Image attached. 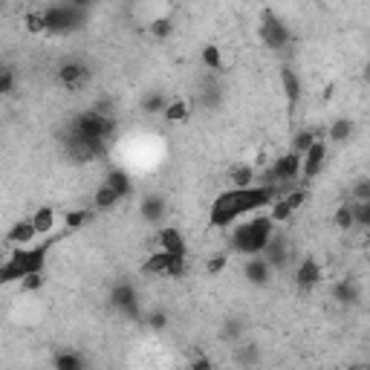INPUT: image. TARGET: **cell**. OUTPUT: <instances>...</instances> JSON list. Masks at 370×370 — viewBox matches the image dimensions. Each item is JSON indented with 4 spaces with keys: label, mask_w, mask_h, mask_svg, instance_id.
<instances>
[{
    "label": "cell",
    "mask_w": 370,
    "mask_h": 370,
    "mask_svg": "<svg viewBox=\"0 0 370 370\" xmlns=\"http://www.w3.org/2000/svg\"><path fill=\"white\" fill-rule=\"evenodd\" d=\"M284 194L275 185H246V188H226L214 197L211 208H208V226L211 229H229L231 223H238L243 217L255 211H263L272 206V200Z\"/></svg>",
    "instance_id": "1"
},
{
    "label": "cell",
    "mask_w": 370,
    "mask_h": 370,
    "mask_svg": "<svg viewBox=\"0 0 370 370\" xmlns=\"http://www.w3.org/2000/svg\"><path fill=\"white\" fill-rule=\"evenodd\" d=\"M58 238H49L44 243L38 246H15L9 252V258L0 263V286H9V284H17L24 275H29V272H44L47 269V258H49V249Z\"/></svg>",
    "instance_id": "2"
},
{
    "label": "cell",
    "mask_w": 370,
    "mask_h": 370,
    "mask_svg": "<svg viewBox=\"0 0 370 370\" xmlns=\"http://www.w3.org/2000/svg\"><path fill=\"white\" fill-rule=\"evenodd\" d=\"M231 238H229V246L231 252H238V255H263V249L272 238V231H275L278 226L272 223L269 214H252L249 220H238V223H231Z\"/></svg>",
    "instance_id": "3"
},
{
    "label": "cell",
    "mask_w": 370,
    "mask_h": 370,
    "mask_svg": "<svg viewBox=\"0 0 370 370\" xmlns=\"http://www.w3.org/2000/svg\"><path fill=\"white\" fill-rule=\"evenodd\" d=\"M72 136H79V139H105L107 145L113 142V136L119 133V125H116L113 116H102V113H95L93 107L79 113L75 119L70 122V130Z\"/></svg>",
    "instance_id": "4"
},
{
    "label": "cell",
    "mask_w": 370,
    "mask_h": 370,
    "mask_svg": "<svg viewBox=\"0 0 370 370\" xmlns=\"http://www.w3.org/2000/svg\"><path fill=\"white\" fill-rule=\"evenodd\" d=\"M44 12V32H52V35H67V32H75L82 29L84 21H87V12L84 9H75L70 3H52Z\"/></svg>",
    "instance_id": "5"
},
{
    "label": "cell",
    "mask_w": 370,
    "mask_h": 370,
    "mask_svg": "<svg viewBox=\"0 0 370 370\" xmlns=\"http://www.w3.org/2000/svg\"><path fill=\"white\" fill-rule=\"evenodd\" d=\"M258 35H261L263 47H269V49H284V47H289V41H292V32H289L286 21H284L278 12H272V9H263V12H261Z\"/></svg>",
    "instance_id": "6"
},
{
    "label": "cell",
    "mask_w": 370,
    "mask_h": 370,
    "mask_svg": "<svg viewBox=\"0 0 370 370\" xmlns=\"http://www.w3.org/2000/svg\"><path fill=\"white\" fill-rule=\"evenodd\" d=\"M304 203H307V188H298V185H295V188H289V191L278 194V197L272 200V206H269L266 214L272 217V223L281 226V223H286Z\"/></svg>",
    "instance_id": "7"
},
{
    "label": "cell",
    "mask_w": 370,
    "mask_h": 370,
    "mask_svg": "<svg viewBox=\"0 0 370 370\" xmlns=\"http://www.w3.org/2000/svg\"><path fill=\"white\" fill-rule=\"evenodd\" d=\"M110 304L119 309L125 318H130V321H142V318H145L142 307H139V295H136V286L128 284V281L116 284V286L110 289Z\"/></svg>",
    "instance_id": "8"
},
{
    "label": "cell",
    "mask_w": 370,
    "mask_h": 370,
    "mask_svg": "<svg viewBox=\"0 0 370 370\" xmlns=\"http://www.w3.org/2000/svg\"><path fill=\"white\" fill-rule=\"evenodd\" d=\"M327 153H330V145L327 139H316L313 145H309L304 153H301V183H313L318 174L324 171L327 165Z\"/></svg>",
    "instance_id": "9"
},
{
    "label": "cell",
    "mask_w": 370,
    "mask_h": 370,
    "mask_svg": "<svg viewBox=\"0 0 370 370\" xmlns=\"http://www.w3.org/2000/svg\"><path fill=\"white\" fill-rule=\"evenodd\" d=\"M87 82H90V67L87 64H82V61H64L61 67H58V84H61L64 90L75 93V90H82Z\"/></svg>",
    "instance_id": "10"
},
{
    "label": "cell",
    "mask_w": 370,
    "mask_h": 370,
    "mask_svg": "<svg viewBox=\"0 0 370 370\" xmlns=\"http://www.w3.org/2000/svg\"><path fill=\"white\" fill-rule=\"evenodd\" d=\"M321 281H324V266L318 263L316 255H307L298 263V269H295V284H298V289H313Z\"/></svg>",
    "instance_id": "11"
},
{
    "label": "cell",
    "mask_w": 370,
    "mask_h": 370,
    "mask_svg": "<svg viewBox=\"0 0 370 370\" xmlns=\"http://www.w3.org/2000/svg\"><path fill=\"white\" fill-rule=\"evenodd\" d=\"M263 255H266V263L272 269H284L289 263V240L286 235H281V231H272V238L263 249Z\"/></svg>",
    "instance_id": "12"
},
{
    "label": "cell",
    "mask_w": 370,
    "mask_h": 370,
    "mask_svg": "<svg viewBox=\"0 0 370 370\" xmlns=\"http://www.w3.org/2000/svg\"><path fill=\"white\" fill-rule=\"evenodd\" d=\"M281 84H284V95H286V113L292 119L298 105H301V79L295 75L292 67H281Z\"/></svg>",
    "instance_id": "13"
},
{
    "label": "cell",
    "mask_w": 370,
    "mask_h": 370,
    "mask_svg": "<svg viewBox=\"0 0 370 370\" xmlns=\"http://www.w3.org/2000/svg\"><path fill=\"white\" fill-rule=\"evenodd\" d=\"M330 295H333V301L339 307H356L362 301V286L356 278H341L333 284V289H330Z\"/></svg>",
    "instance_id": "14"
},
{
    "label": "cell",
    "mask_w": 370,
    "mask_h": 370,
    "mask_svg": "<svg viewBox=\"0 0 370 370\" xmlns=\"http://www.w3.org/2000/svg\"><path fill=\"white\" fill-rule=\"evenodd\" d=\"M165 211H168V203H165L162 194H145V197L139 200V217L145 223H151V226L162 223Z\"/></svg>",
    "instance_id": "15"
},
{
    "label": "cell",
    "mask_w": 370,
    "mask_h": 370,
    "mask_svg": "<svg viewBox=\"0 0 370 370\" xmlns=\"http://www.w3.org/2000/svg\"><path fill=\"white\" fill-rule=\"evenodd\" d=\"M243 278L255 286H266L269 278H272V266L266 263L263 255H249L246 263H243Z\"/></svg>",
    "instance_id": "16"
},
{
    "label": "cell",
    "mask_w": 370,
    "mask_h": 370,
    "mask_svg": "<svg viewBox=\"0 0 370 370\" xmlns=\"http://www.w3.org/2000/svg\"><path fill=\"white\" fill-rule=\"evenodd\" d=\"M157 243H160V249L171 252V255H188L185 238H183V231L177 226H162L157 231Z\"/></svg>",
    "instance_id": "17"
},
{
    "label": "cell",
    "mask_w": 370,
    "mask_h": 370,
    "mask_svg": "<svg viewBox=\"0 0 370 370\" xmlns=\"http://www.w3.org/2000/svg\"><path fill=\"white\" fill-rule=\"evenodd\" d=\"M35 238H38V231H35V226H32V217L15 220V223L9 226V231H6V240H9L12 246H29V243H35Z\"/></svg>",
    "instance_id": "18"
},
{
    "label": "cell",
    "mask_w": 370,
    "mask_h": 370,
    "mask_svg": "<svg viewBox=\"0 0 370 370\" xmlns=\"http://www.w3.org/2000/svg\"><path fill=\"white\" fill-rule=\"evenodd\" d=\"M356 133V122L353 119H336L327 128V145H347Z\"/></svg>",
    "instance_id": "19"
},
{
    "label": "cell",
    "mask_w": 370,
    "mask_h": 370,
    "mask_svg": "<svg viewBox=\"0 0 370 370\" xmlns=\"http://www.w3.org/2000/svg\"><path fill=\"white\" fill-rule=\"evenodd\" d=\"M55 223H58V214H55V208H49V206H41V208L32 214V226H35V231H38V238L52 235V231H55Z\"/></svg>",
    "instance_id": "20"
},
{
    "label": "cell",
    "mask_w": 370,
    "mask_h": 370,
    "mask_svg": "<svg viewBox=\"0 0 370 370\" xmlns=\"http://www.w3.org/2000/svg\"><path fill=\"white\" fill-rule=\"evenodd\" d=\"M105 183H107L116 194H119L122 200L133 194V180H130V174L122 171V168H110V171H107V177H105Z\"/></svg>",
    "instance_id": "21"
},
{
    "label": "cell",
    "mask_w": 370,
    "mask_h": 370,
    "mask_svg": "<svg viewBox=\"0 0 370 370\" xmlns=\"http://www.w3.org/2000/svg\"><path fill=\"white\" fill-rule=\"evenodd\" d=\"M229 183H231V188L255 185L258 183V171L252 168L249 162H238V165H231V171H229Z\"/></svg>",
    "instance_id": "22"
},
{
    "label": "cell",
    "mask_w": 370,
    "mask_h": 370,
    "mask_svg": "<svg viewBox=\"0 0 370 370\" xmlns=\"http://www.w3.org/2000/svg\"><path fill=\"white\" fill-rule=\"evenodd\" d=\"M171 258H174V255H171V252H165V249L151 252L148 261L142 263V272H145V275H165V269H168Z\"/></svg>",
    "instance_id": "23"
},
{
    "label": "cell",
    "mask_w": 370,
    "mask_h": 370,
    "mask_svg": "<svg viewBox=\"0 0 370 370\" xmlns=\"http://www.w3.org/2000/svg\"><path fill=\"white\" fill-rule=\"evenodd\" d=\"M119 203H122V197L107 183H102L99 188H95V194H93V208H99V211H110V208H116Z\"/></svg>",
    "instance_id": "24"
},
{
    "label": "cell",
    "mask_w": 370,
    "mask_h": 370,
    "mask_svg": "<svg viewBox=\"0 0 370 370\" xmlns=\"http://www.w3.org/2000/svg\"><path fill=\"white\" fill-rule=\"evenodd\" d=\"M52 367L55 370H84L87 367V359L72 353V350H61V353L52 356Z\"/></svg>",
    "instance_id": "25"
},
{
    "label": "cell",
    "mask_w": 370,
    "mask_h": 370,
    "mask_svg": "<svg viewBox=\"0 0 370 370\" xmlns=\"http://www.w3.org/2000/svg\"><path fill=\"white\" fill-rule=\"evenodd\" d=\"M188 113H191V107H188L185 99H168V105L162 110V119L171 122V125H180V122L188 119Z\"/></svg>",
    "instance_id": "26"
},
{
    "label": "cell",
    "mask_w": 370,
    "mask_h": 370,
    "mask_svg": "<svg viewBox=\"0 0 370 370\" xmlns=\"http://www.w3.org/2000/svg\"><path fill=\"white\" fill-rule=\"evenodd\" d=\"M200 61H203V67L211 70V72H223V49H220L217 44H206V47L200 49Z\"/></svg>",
    "instance_id": "27"
},
{
    "label": "cell",
    "mask_w": 370,
    "mask_h": 370,
    "mask_svg": "<svg viewBox=\"0 0 370 370\" xmlns=\"http://www.w3.org/2000/svg\"><path fill=\"white\" fill-rule=\"evenodd\" d=\"M165 105H168V95H165L162 90H151V93H145V95H142V102H139L142 113H148V116L162 113V110H165Z\"/></svg>",
    "instance_id": "28"
},
{
    "label": "cell",
    "mask_w": 370,
    "mask_h": 370,
    "mask_svg": "<svg viewBox=\"0 0 370 370\" xmlns=\"http://www.w3.org/2000/svg\"><path fill=\"white\" fill-rule=\"evenodd\" d=\"M90 217H93L90 208H70V211L64 214V229H67V231H79L82 226L90 223Z\"/></svg>",
    "instance_id": "29"
},
{
    "label": "cell",
    "mask_w": 370,
    "mask_h": 370,
    "mask_svg": "<svg viewBox=\"0 0 370 370\" xmlns=\"http://www.w3.org/2000/svg\"><path fill=\"white\" fill-rule=\"evenodd\" d=\"M350 211H353V229H370V200H353Z\"/></svg>",
    "instance_id": "30"
},
{
    "label": "cell",
    "mask_w": 370,
    "mask_h": 370,
    "mask_svg": "<svg viewBox=\"0 0 370 370\" xmlns=\"http://www.w3.org/2000/svg\"><path fill=\"white\" fill-rule=\"evenodd\" d=\"M148 32L157 38V41H168V38L174 35V21H171V17H153Z\"/></svg>",
    "instance_id": "31"
},
{
    "label": "cell",
    "mask_w": 370,
    "mask_h": 370,
    "mask_svg": "<svg viewBox=\"0 0 370 370\" xmlns=\"http://www.w3.org/2000/svg\"><path fill=\"white\" fill-rule=\"evenodd\" d=\"M318 139L316 136V130H309V128H304V130H295V136H292V142H289V151H295V153H304L309 145H313Z\"/></svg>",
    "instance_id": "32"
},
{
    "label": "cell",
    "mask_w": 370,
    "mask_h": 370,
    "mask_svg": "<svg viewBox=\"0 0 370 370\" xmlns=\"http://www.w3.org/2000/svg\"><path fill=\"white\" fill-rule=\"evenodd\" d=\"M17 286H21V292H41L47 286V275L44 272H29V275L17 281Z\"/></svg>",
    "instance_id": "33"
},
{
    "label": "cell",
    "mask_w": 370,
    "mask_h": 370,
    "mask_svg": "<svg viewBox=\"0 0 370 370\" xmlns=\"http://www.w3.org/2000/svg\"><path fill=\"white\" fill-rule=\"evenodd\" d=\"M142 324H145L148 330H153V333H160V330L168 327V313H165V309H151V313H145Z\"/></svg>",
    "instance_id": "34"
},
{
    "label": "cell",
    "mask_w": 370,
    "mask_h": 370,
    "mask_svg": "<svg viewBox=\"0 0 370 370\" xmlns=\"http://www.w3.org/2000/svg\"><path fill=\"white\" fill-rule=\"evenodd\" d=\"M24 29L29 35H44V12H38V9L26 12L24 15Z\"/></svg>",
    "instance_id": "35"
},
{
    "label": "cell",
    "mask_w": 370,
    "mask_h": 370,
    "mask_svg": "<svg viewBox=\"0 0 370 370\" xmlns=\"http://www.w3.org/2000/svg\"><path fill=\"white\" fill-rule=\"evenodd\" d=\"M333 223L341 229V231H353V211H350V203H341L333 214Z\"/></svg>",
    "instance_id": "36"
},
{
    "label": "cell",
    "mask_w": 370,
    "mask_h": 370,
    "mask_svg": "<svg viewBox=\"0 0 370 370\" xmlns=\"http://www.w3.org/2000/svg\"><path fill=\"white\" fill-rule=\"evenodd\" d=\"M226 266H229V255H226V252H217V255H211V258L206 261V275H208V278H217Z\"/></svg>",
    "instance_id": "37"
},
{
    "label": "cell",
    "mask_w": 370,
    "mask_h": 370,
    "mask_svg": "<svg viewBox=\"0 0 370 370\" xmlns=\"http://www.w3.org/2000/svg\"><path fill=\"white\" fill-rule=\"evenodd\" d=\"M17 87V75L12 67H3L0 70V95H12Z\"/></svg>",
    "instance_id": "38"
},
{
    "label": "cell",
    "mask_w": 370,
    "mask_h": 370,
    "mask_svg": "<svg viewBox=\"0 0 370 370\" xmlns=\"http://www.w3.org/2000/svg\"><path fill=\"white\" fill-rule=\"evenodd\" d=\"M185 272H188L185 255H174L171 263H168V269H165V275H168V278H185Z\"/></svg>",
    "instance_id": "39"
},
{
    "label": "cell",
    "mask_w": 370,
    "mask_h": 370,
    "mask_svg": "<svg viewBox=\"0 0 370 370\" xmlns=\"http://www.w3.org/2000/svg\"><path fill=\"white\" fill-rule=\"evenodd\" d=\"M353 200H370V180L367 177H359L353 183Z\"/></svg>",
    "instance_id": "40"
},
{
    "label": "cell",
    "mask_w": 370,
    "mask_h": 370,
    "mask_svg": "<svg viewBox=\"0 0 370 370\" xmlns=\"http://www.w3.org/2000/svg\"><path fill=\"white\" fill-rule=\"evenodd\" d=\"M240 336V321H226V327H223V339H231L235 341Z\"/></svg>",
    "instance_id": "41"
},
{
    "label": "cell",
    "mask_w": 370,
    "mask_h": 370,
    "mask_svg": "<svg viewBox=\"0 0 370 370\" xmlns=\"http://www.w3.org/2000/svg\"><path fill=\"white\" fill-rule=\"evenodd\" d=\"M188 367H191V370H211L214 362H211L208 356H197V359H191V362H188Z\"/></svg>",
    "instance_id": "42"
},
{
    "label": "cell",
    "mask_w": 370,
    "mask_h": 370,
    "mask_svg": "<svg viewBox=\"0 0 370 370\" xmlns=\"http://www.w3.org/2000/svg\"><path fill=\"white\" fill-rule=\"evenodd\" d=\"M240 359H243L246 364H252V362H258V359H261V353H258V347H255V344H249V347H243V353H240Z\"/></svg>",
    "instance_id": "43"
},
{
    "label": "cell",
    "mask_w": 370,
    "mask_h": 370,
    "mask_svg": "<svg viewBox=\"0 0 370 370\" xmlns=\"http://www.w3.org/2000/svg\"><path fill=\"white\" fill-rule=\"evenodd\" d=\"M64 3H70V6H75V9H84V12H90V6L95 3V0H64Z\"/></svg>",
    "instance_id": "44"
},
{
    "label": "cell",
    "mask_w": 370,
    "mask_h": 370,
    "mask_svg": "<svg viewBox=\"0 0 370 370\" xmlns=\"http://www.w3.org/2000/svg\"><path fill=\"white\" fill-rule=\"evenodd\" d=\"M3 67H6V64H3V61H0V70H3Z\"/></svg>",
    "instance_id": "45"
}]
</instances>
